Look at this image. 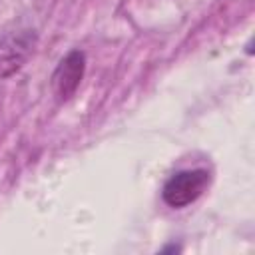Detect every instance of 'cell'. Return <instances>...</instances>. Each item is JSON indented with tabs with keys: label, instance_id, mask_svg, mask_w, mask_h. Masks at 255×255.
<instances>
[{
	"label": "cell",
	"instance_id": "cell-1",
	"mask_svg": "<svg viewBox=\"0 0 255 255\" xmlns=\"http://www.w3.org/2000/svg\"><path fill=\"white\" fill-rule=\"evenodd\" d=\"M209 181L207 169H181L163 183L161 197L169 207L181 209L197 201L209 187Z\"/></svg>",
	"mask_w": 255,
	"mask_h": 255
},
{
	"label": "cell",
	"instance_id": "cell-2",
	"mask_svg": "<svg viewBox=\"0 0 255 255\" xmlns=\"http://www.w3.org/2000/svg\"><path fill=\"white\" fill-rule=\"evenodd\" d=\"M38 44V34L32 28H18L0 36V80L14 76L30 60Z\"/></svg>",
	"mask_w": 255,
	"mask_h": 255
},
{
	"label": "cell",
	"instance_id": "cell-3",
	"mask_svg": "<svg viewBox=\"0 0 255 255\" xmlns=\"http://www.w3.org/2000/svg\"><path fill=\"white\" fill-rule=\"evenodd\" d=\"M86 72V56L82 50H70L52 74V92L58 102H68L82 84Z\"/></svg>",
	"mask_w": 255,
	"mask_h": 255
},
{
	"label": "cell",
	"instance_id": "cell-4",
	"mask_svg": "<svg viewBox=\"0 0 255 255\" xmlns=\"http://www.w3.org/2000/svg\"><path fill=\"white\" fill-rule=\"evenodd\" d=\"M36 4H50V2H54V0H34Z\"/></svg>",
	"mask_w": 255,
	"mask_h": 255
}]
</instances>
